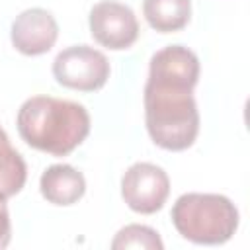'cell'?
<instances>
[{"label":"cell","mask_w":250,"mask_h":250,"mask_svg":"<svg viewBox=\"0 0 250 250\" xmlns=\"http://www.w3.org/2000/svg\"><path fill=\"white\" fill-rule=\"evenodd\" d=\"M16 125L20 137L31 148L53 156H66L86 141L90 113L72 100L31 96L20 105Z\"/></svg>","instance_id":"1"},{"label":"cell","mask_w":250,"mask_h":250,"mask_svg":"<svg viewBox=\"0 0 250 250\" xmlns=\"http://www.w3.org/2000/svg\"><path fill=\"white\" fill-rule=\"evenodd\" d=\"M145 125L150 141L172 152L189 148L199 135V109L193 88L146 78Z\"/></svg>","instance_id":"2"},{"label":"cell","mask_w":250,"mask_h":250,"mask_svg":"<svg viewBox=\"0 0 250 250\" xmlns=\"http://www.w3.org/2000/svg\"><path fill=\"white\" fill-rule=\"evenodd\" d=\"M170 217L186 240L205 246L229 242L240 223L236 205L221 193H184L172 205Z\"/></svg>","instance_id":"3"},{"label":"cell","mask_w":250,"mask_h":250,"mask_svg":"<svg viewBox=\"0 0 250 250\" xmlns=\"http://www.w3.org/2000/svg\"><path fill=\"white\" fill-rule=\"evenodd\" d=\"M111 66L107 57L90 45H72L62 49L53 61L55 80L70 90L96 92L105 86Z\"/></svg>","instance_id":"4"},{"label":"cell","mask_w":250,"mask_h":250,"mask_svg":"<svg viewBox=\"0 0 250 250\" xmlns=\"http://www.w3.org/2000/svg\"><path fill=\"white\" fill-rule=\"evenodd\" d=\"M170 195V178L164 168L152 162L131 164L121 178V197L139 215L160 211Z\"/></svg>","instance_id":"5"},{"label":"cell","mask_w":250,"mask_h":250,"mask_svg":"<svg viewBox=\"0 0 250 250\" xmlns=\"http://www.w3.org/2000/svg\"><path fill=\"white\" fill-rule=\"evenodd\" d=\"M88 25L94 41L109 51H123L139 39V20L135 12L115 0H102L92 6Z\"/></svg>","instance_id":"6"},{"label":"cell","mask_w":250,"mask_h":250,"mask_svg":"<svg viewBox=\"0 0 250 250\" xmlns=\"http://www.w3.org/2000/svg\"><path fill=\"white\" fill-rule=\"evenodd\" d=\"M59 37V23L45 8H27L10 27V39L16 51L25 57H39L49 53Z\"/></svg>","instance_id":"7"},{"label":"cell","mask_w":250,"mask_h":250,"mask_svg":"<svg viewBox=\"0 0 250 250\" xmlns=\"http://www.w3.org/2000/svg\"><path fill=\"white\" fill-rule=\"evenodd\" d=\"M148 78L195 88L199 82V59L184 45H168L150 57Z\"/></svg>","instance_id":"8"},{"label":"cell","mask_w":250,"mask_h":250,"mask_svg":"<svg viewBox=\"0 0 250 250\" xmlns=\"http://www.w3.org/2000/svg\"><path fill=\"white\" fill-rule=\"evenodd\" d=\"M41 195L59 207L74 205L86 193V180L70 164H53L39 178Z\"/></svg>","instance_id":"9"},{"label":"cell","mask_w":250,"mask_h":250,"mask_svg":"<svg viewBox=\"0 0 250 250\" xmlns=\"http://www.w3.org/2000/svg\"><path fill=\"white\" fill-rule=\"evenodd\" d=\"M143 16L158 33H174L184 29L191 18L189 0H143Z\"/></svg>","instance_id":"10"},{"label":"cell","mask_w":250,"mask_h":250,"mask_svg":"<svg viewBox=\"0 0 250 250\" xmlns=\"http://www.w3.org/2000/svg\"><path fill=\"white\" fill-rule=\"evenodd\" d=\"M27 180V166L21 154L12 146L6 131L0 127V191L14 197L21 191Z\"/></svg>","instance_id":"11"},{"label":"cell","mask_w":250,"mask_h":250,"mask_svg":"<svg viewBox=\"0 0 250 250\" xmlns=\"http://www.w3.org/2000/svg\"><path fill=\"white\" fill-rule=\"evenodd\" d=\"M113 250L123 248H143V250H162L164 244L158 232L146 225H127L117 230L115 238L111 240Z\"/></svg>","instance_id":"12"},{"label":"cell","mask_w":250,"mask_h":250,"mask_svg":"<svg viewBox=\"0 0 250 250\" xmlns=\"http://www.w3.org/2000/svg\"><path fill=\"white\" fill-rule=\"evenodd\" d=\"M8 197L0 191V250L6 248L12 240V223H10V211H8Z\"/></svg>","instance_id":"13"}]
</instances>
